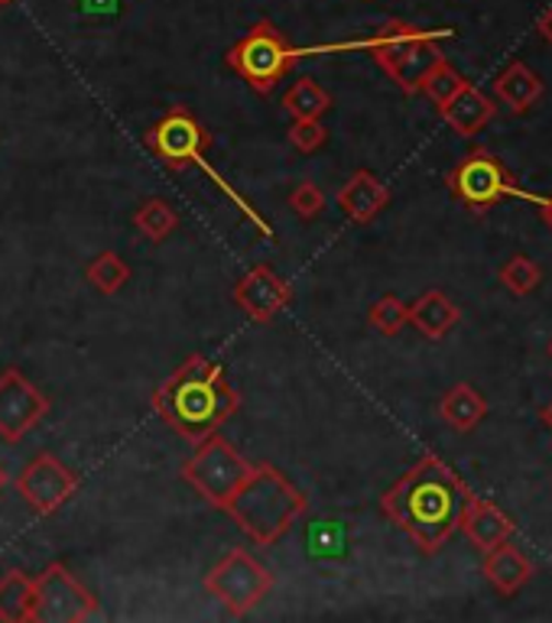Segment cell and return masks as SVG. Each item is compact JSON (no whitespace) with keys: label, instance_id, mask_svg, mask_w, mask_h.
Instances as JSON below:
<instances>
[{"label":"cell","instance_id":"cell-1","mask_svg":"<svg viewBox=\"0 0 552 623\" xmlns=\"http://www.w3.org/2000/svg\"><path fill=\"white\" fill-rule=\"evenodd\" d=\"M468 493L472 490L442 458L426 455L380 497V510L413 539L419 553L435 555L462 526Z\"/></svg>","mask_w":552,"mask_h":623},{"label":"cell","instance_id":"cell-2","mask_svg":"<svg viewBox=\"0 0 552 623\" xmlns=\"http://www.w3.org/2000/svg\"><path fill=\"white\" fill-rule=\"evenodd\" d=\"M238 407L241 397L228 383L224 367L202 354L183 360L176 374L166 383H159L153 393V410L189 442H202L214 435L238 413Z\"/></svg>","mask_w":552,"mask_h":623},{"label":"cell","instance_id":"cell-3","mask_svg":"<svg viewBox=\"0 0 552 623\" xmlns=\"http://www.w3.org/2000/svg\"><path fill=\"white\" fill-rule=\"evenodd\" d=\"M221 510L257 546H274L309 510V500L299 487L289 485L274 465H254L247 481L234 490V497Z\"/></svg>","mask_w":552,"mask_h":623},{"label":"cell","instance_id":"cell-4","mask_svg":"<svg viewBox=\"0 0 552 623\" xmlns=\"http://www.w3.org/2000/svg\"><path fill=\"white\" fill-rule=\"evenodd\" d=\"M208 143H211V134H208L206 127L199 124V118L192 114V111H186V108H173L166 118H159V124L146 134V146L153 149V156L166 166V169H173V173H179V169H189V166H199L202 173H206L208 179L234 202V205L244 211V218H251L264 234H271V224L251 208V202L244 199V196H238L211 166L206 163V149Z\"/></svg>","mask_w":552,"mask_h":623},{"label":"cell","instance_id":"cell-5","mask_svg":"<svg viewBox=\"0 0 552 623\" xmlns=\"http://www.w3.org/2000/svg\"><path fill=\"white\" fill-rule=\"evenodd\" d=\"M449 33H432L413 23H387L380 26L364 46L371 53V59L380 66V71L407 94H419L426 75L435 69L445 56L439 49V40Z\"/></svg>","mask_w":552,"mask_h":623},{"label":"cell","instance_id":"cell-6","mask_svg":"<svg viewBox=\"0 0 552 623\" xmlns=\"http://www.w3.org/2000/svg\"><path fill=\"white\" fill-rule=\"evenodd\" d=\"M299 49L289 46V40L276 30L274 23H257L247 30L228 53V69L238 71L257 94H271L283 75L299 63Z\"/></svg>","mask_w":552,"mask_h":623},{"label":"cell","instance_id":"cell-7","mask_svg":"<svg viewBox=\"0 0 552 623\" xmlns=\"http://www.w3.org/2000/svg\"><path fill=\"white\" fill-rule=\"evenodd\" d=\"M449 189L459 202L468 208H490L507 199H523L533 205H543V196H533L527 189L517 186V179L510 176V169L487 149H472L449 176Z\"/></svg>","mask_w":552,"mask_h":623},{"label":"cell","instance_id":"cell-8","mask_svg":"<svg viewBox=\"0 0 552 623\" xmlns=\"http://www.w3.org/2000/svg\"><path fill=\"white\" fill-rule=\"evenodd\" d=\"M251 471L254 465L231 442H224L221 435H208L199 442L196 455L183 465V481H189L202 500L221 510Z\"/></svg>","mask_w":552,"mask_h":623},{"label":"cell","instance_id":"cell-9","mask_svg":"<svg viewBox=\"0 0 552 623\" xmlns=\"http://www.w3.org/2000/svg\"><path fill=\"white\" fill-rule=\"evenodd\" d=\"M274 588L271 568H264L247 549H231L206 575V591L221 601V608L234 618L251 614Z\"/></svg>","mask_w":552,"mask_h":623},{"label":"cell","instance_id":"cell-10","mask_svg":"<svg viewBox=\"0 0 552 623\" xmlns=\"http://www.w3.org/2000/svg\"><path fill=\"white\" fill-rule=\"evenodd\" d=\"M95 614H98V598L63 561H53L43 575H36V621L78 623Z\"/></svg>","mask_w":552,"mask_h":623},{"label":"cell","instance_id":"cell-11","mask_svg":"<svg viewBox=\"0 0 552 623\" xmlns=\"http://www.w3.org/2000/svg\"><path fill=\"white\" fill-rule=\"evenodd\" d=\"M75 490H78V475L71 468H66L56 455H49V452L36 455L16 475V493L40 516H53L56 510H63Z\"/></svg>","mask_w":552,"mask_h":623},{"label":"cell","instance_id":"cell-12","mask_svg":"<svg viewBox=\"0 0 552 623\" xmlns=\"http://www.w3.org/2000/svg\"><path fill=\"white\" fill-rule=\"evenodd\" d=\"M49 413L46 393H40L36 383H30L16 367H7L0 374V438L16 445L23 442Z\"/></svg>","mask_w":552,"mask_h":623},{"label":"cell","instance_id":"cell-13","mask_svg":"<svg viewBox=\"0 0 552 623\" xmlns=\"http://www.w3.org/2000/svg\"><path fill=\"white\" fill-rule=\"evenodd\" d=\"M234 305L251 319V322H274L276 315L292 302V289L283 277H276L271 267H254L244 279L234 286Z\"/></svg>","mask_w":552,"mask_h":623},{"label":"cell","instance_id":"cell-14","mask_svg":"<svg viewBox=\"0 0 552 623\" xmlns=\"http://www.w3.org/2000/svg\"><path fill=\"white\" fill-rule=\"evenodd\" d=\"M482 553L507 543L514 536V523L504 510H497L490 500L468 493V503H465V513H462V526H459Z\"/></svg>","mask_w":552,"mask_h":623},{"label":"cell","instance_id":"cell-15","mask_svg":"<svg viewBox=\"0 0 552 623\" xmlns=\"http://www.w3.org/2000/svg\"><path fill=\"white\" fill-rule=\"evenodd\" d=\"M335 202H339V208L345 211L354 224H371L387 208V202H390V189L374 173L357 169L345 186L339 189Z\"/></svg>","mask_w":552,"mask_h":623},{"label":"cell","instance_id":"cell-16","mask_svg":"<svg viewBox=\"0 0 552 623\" xmlns=\"http://www.w3.org/2000/svg\"><path fill=\"white\" fill-rule=\"evenodd\" d=\"M439 111H442L445 124H449L459 137H475V134H482L484 127L494 121V114H497L494 101H490L484 91H478L472 81H465V85L459 88V94L449 98Z\"/></svg>","mask_w":552,"mask_h":623},{"label":"cell","instance_id":"cell-17","mask_svg":"<svg viewBox=\"0 0 552 623\" xmlns=\"http://www.w3.org/2000/svg\"><path fill=\"white\" fill-rule=\"evenodd\" d=\"M484 575L500 594H517L533 578V561L507 539L484 553Z\"/></svg>","mask_w":552,"mask_h":623},{"label":"cell","instance_id":"cell-18","mask_svg":"<svg viewBox=\"0 0 552 623\" xmlns=\"http://www.w3.org/2000/svg\"><path fill=\"white\" fill-rule=\"evenodd\" d=\"M459 319H462L459 305L445 292H439V289L422 292L410 305V325H413L419 335H426L429 342L445 338L459 325Z\"/></svg>","mask_w":552,"mask_h":623},{"label":"cell","instance_id":"cell-19","mask_svg":"<svg viewBox=\"0 0 552 623\" xmlns=\"http://www.w3.org/2000/svg\"><path fill=\"white\" fill-rule=\"evenodd\" d=\"M494 94L514 114H527L543 98V81H540V75H533V71L527 69L523 63H514V66H507V69L497 75Z\"/></svg>","mask_w":552,"mask_h":623},{"label":"cell","instance_id":"cell-20","mask_svg":"<svg viewBox=\"0 0 552 623\" xmlns=\"http://www.w3.org/2000/svg\"><path fill=\"white\" fill-rule=\"evenodd\" d=\"M0 621L36 623V578L16 568L0 578Z\"/></svg>","mask_w":552,"mask_h":623},{"label":"cell","instance_id":"cell-21","mask_svg":"<svg viewBox=\"0 0 552 623\" xmlns=\"http://www.w3.org/2000/svg\"><path fill=\"white\" fill-rule=\"evenodd\" d=\"M439 415L455 429V432H472L482 425V419L487 415V400L472 387V383H455L442 403H439Z\"/></svg>","mask_w":552,"mask_h":623},{"label":"cell","instance_id":"cell-22","mask_svg":"<svg viewBox=\"0 0 552 623\" xmlns=\"http://www.w3.org/2000/svg\"><path fill=\"white\" fill-rule=\"evenodd\" d=\"M283 111L292 121H322L332 111V94L316 78H299L283 94Z\"/></svg>","mask_w":552,"mask_h":623},{"label":"cell","instance_id":"cell-23","mask_svg":"<svg viewBox=\"0 0 552 623\" xmlns=\"http://www.w3.org/2000/svg\"><path fill=\"white\" fill-rule=\"evenodd\" d=\"M134 227L150 241H166L176 227H179V214L176 208L163 199H146L143 205L134 211Z\"/></svg>","mask_w":552,"mask_h":623},{"label":"cell","instance_id":"cell-24","mask_svg":"<svg viewBox=\"0 0 552 623\" xmlns=\"http://www.w3.org/2000/svg\"><path fill=\"white\" fill-rule=\"evenodd\" d=\"M85 279L98 289V292H104V296H114L128 279H131V267L124 264V257H118V254H98L88 267H85Z\"/></svg>","mask_w":552,"mask_h":623},{"label":"cell","instance_id":"cell-25","mask_svg":"<svg viewBox=\"0 0 552 623\" xmlns=\"http://www.w3.org/2000/svg\"><path fill=\"white\" fill-rule=\"evenodd\" d=\"M500 286L510 289L514 296H530L540 282H543V270L537 260H530L527 254H514L504 267H500Z\"/></svg>","mask_w":552,"mask_h":623},{"label":"cell","instance_id":"cell-26","mask_svg":"<svg viewBox=\"0 0 552 623\" xmlns=\"http://www.w3.org/2000/svg\"><path fill=\"white\" fill-rule=\"evenodd\" d=\"M367 322H371L380 335L394 338V335H400V332L410 325V305H407L404 299H397V296H380V299L371 305Z\"/></svg>","mask_w":552,"mask_h":623},{"label":"cell","instance_id":"cell-27","mask_svg":"<svg viewBox=\"0 0 552 623\" xmlns=\"http://www.w3.org/2000/svg\"><path fill=\"white\" fill-rule=\"evenodd\" d=\"M462 85H465V78L452 69L445 59H442L435 69L426 75V81H422V88H419V91H422V94H426V98H429L435 108H442L449 98H455V94H459V88H462Z\"/></svg>","mask_w":552,"mask_h":623},{"label":"cell","instance_id":"cell-28","mask_svg":"<svg viewBox=\"0 0 552 623\" xmlns=\"http://www.w3.org/2000/svg\"><path fill=\"white\" fill-rule=\"evenodd\" d=\"M289 208L296 211V218L312 221L325 211V192L316 182H299L289 196Z\"/></svg>","mask_w":552,"mask_h":623},{"label":"cell","instance_id":"cell-29","mask_svg":"<svg viewBox=\"0 0 552 623\" xmlns=\"http://www.w3.org/2000/svg\"><path fill=\"white\" fill-rule=\"evenodd\" d=\"M289 143L299 149V153H316L329 143V131L319 124V121H292L289 127Z\"/></svg>","mask_w":552,"mask_h":623},{"label":"cell","instance_id":"cell-30","mask_svg":"<svg viewBox=\"0 0 552 623\" xmlns=\"http://www.w3.org/2000/svg\"><path fill=\"white\" fill-rule=\"evenodd\" d=\"M537 30H540V36L547 40L552 46V7H547L543 13H540V20H537Z\"/></svg>","mask_w":552,"mask_h":623},{"label":"cell","instance_id":"cell-31","mask_svg":"<svg viewBox=\"0 0 552 623\" xmlns=\"http://www.w3.org/2000/svg\"><path fill=\"white\" fill-rule=\"evenodd\" d=\"M543 221L550 224V231H552V196H543Z\"/></svg>","mask_w":552,"mask_h":623},{"label":"cell","instance_id":"cell-32","mask_svg":"<svg viewBox=\"0 0 552 623\" xmlns=\"http://www.w3.org/2000/svg\"><path fill=\"white\" fill-rule=\"evenodd\" d=\"M543 422L550 425V432H552V403H550V407H547V410H543Z\"/></svg>","mask_w":552,"mask_h":623},{"label":"cell","instance_id":"cell-33","mask_svg":"<svg viewBox=\"0 0 552 623\" xmlns=\"http://www.w3.org/2000/svg\"><path fill=\"white\" fill-rule=\"evenodd\" d=\"M7 487V471H3V465H0V490Z\"/></svg>","mask_w":552,"mask_h":623},{"label":"cell","instance_id":"cell-34","mask_svg":"<svg viewBox=\"0 0 552 623\" xmlns=\"http://www.w3.org/2000/svg\"><path fill=\"white\" fill-rule=\"evenodd\" d=\"M7 3H13V0H0V7H7Z\"/></svg>","mask_w":552,"mask_h":623},{"label":"cell","instance_id":"cell-35","mask_svg":"<svg viewBox=\"0 0 552 623\" xmlns=\"http://www.w3.org/2000/svg\"><path fill=\"white\" fill-rule=\"evenodd\" d=\"M550 357H552V342H550Z\"/></svg>","mask_w":552,"mask_h":623}]
</instances>
